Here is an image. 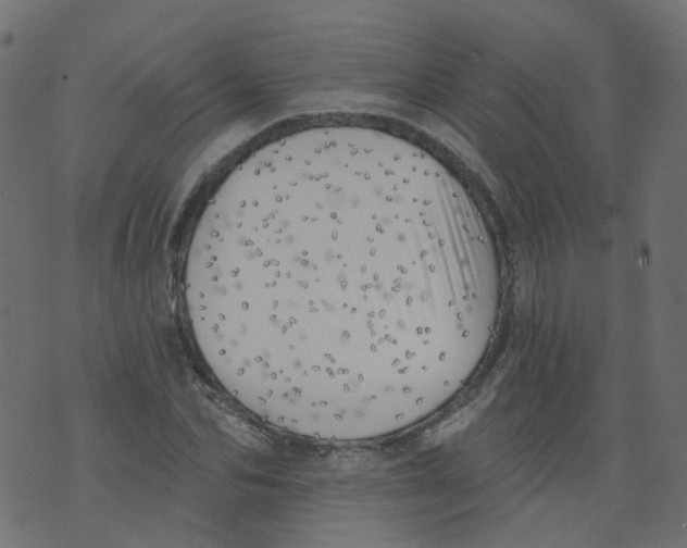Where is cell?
I'll return each instance as SVG.
<instances>
[{
    "label": "cell",
    "instance_id": "6da1fadb",
    "mask_svg": "<svg viewBox=\"0 0 687 548\" xmlns=\"http://www.w3.org/2000/svg\"><path fill=\"white\" fill-rule=\"evenodd\" d=\"M496 246L428 154L361 133L265 144L207 203L185 299L207 366L273 427L390 434L469 377L495 327Z\"/></svg>",
    "mask_w": 687,
    "mask_h": 548
}]
</instances>
